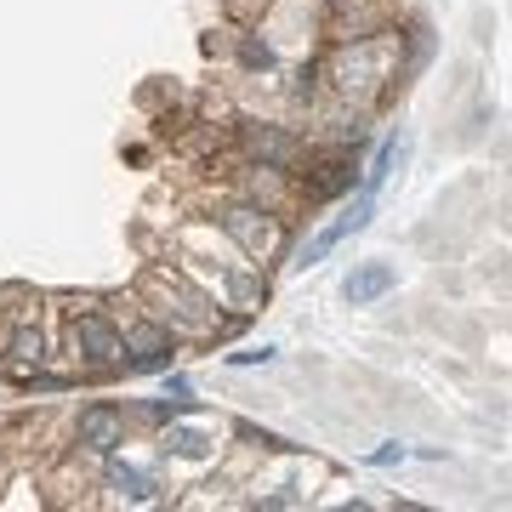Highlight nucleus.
Wrapping results in <instances>:
<instances>
[{"mask_svg":"<svg viewBox=\"0 0 512 512\" xmlns=\"http://www.w3.org/2000/svg\"><path fill=\"white\" fill-rule=\"evenodd\" d=\"M239 148H245V160L285 165V171L302 160V137L285 131V126H274V120H245V126H239Z\"/></svg>","mask_w":512,"mask_h":512,"instance_id":"obj_7","label":"nucleus"},{"mask_svg":"<svg viewBox=\"0 0 512 512\" xmlns=\"http://www.w3.org/2000/svg\"><path fill=\"white\" fill-rule=\"evenodd\" d=\"M239 63L245 69H274V46L262 35H239Z\"/></svg>","mask_w":512,"mask_h":512,"instance_id":"obj_15","label":"nucleus"},{"mask_svg":"<svg viewBox=\"0 0 512 512\" xmlns=\"http://www.w3.org/2000/svg\"><path fill=\"white\" fill-rule=\"evenodd\" d=\"M239 200H251V205H262V211L285 217V211H291V200H296L291 171H285V165L251 160V165H245V177H239Z\"/></svg>","mask_w":512,"mask_h":512,"instance_id":"obj_8","label":"nucleus"},{"mask_svg":"<svg viewBox=\"0 0 512 512\" xmlns=\"http://www.w3.org/2000/svg\"><path fill=\"white\" fill-rule=\"evenodd\" d=\"M404 456H410L404 444H382V450H370V467H399Z\"/></svg>","mask_w":512,"mask_h":512,"instance_id":"obj_17","label":"nucleus"},{"mask_svg":"<svg viewBox=\"0 0 512 512\" xmlns=\"http://www.w3.org/2000/svg\"><path fill=\"white\" fill-rule=\"evenodd\" d=\"M126 427H131V410L126 404H114V399H92V404H80V416H74L69 427V439L74 450H86V456H114L120 444H126Z\"/></svg>","mask_w":512,"mask_h":512,"instance_id":"obj_3","label":"nucleus"},{"mask_svg":"<svg viewBox=\"0 0 512 512\" xmlns=\"http://www.w3.org/2000/svg\"><path fill=\"white\" fill-rule=\"evenodd\" d=\"M165 393L171 399H194V382H188L183 370H165Z\"/></svg>","mask_w":512,"mask_h":512,"instance_id":"obj_18","label":"nucleus"},{"mask_svg":"<svg viewBox=\"0 0 512 512\" xmlns=\"http://www.w3.org/2000/svg\"><path fill=\"white\" fill-rule=\"evenodd\" d=\"M234 433L245 444H251V450H268V456H285V450H296L291 439H279V433H268V427H256V421H234Z\"/></svg>","mask_w":512,"mask_h":512,"instance_id":"obj_14","label":"nucleus"},{"mask_svg":"<svg viewBox=\"0 0 512 512\" xmlns=\"http://www.w3.org/2000/svg\"><path fill=\"white\" fill-rule=\"evenodd\" d=\"M69 348L80 376H114L126 370V336L114 325L103 302H74L69 308Z\"/></svg>","mask_w":512,"mask_h":512,"instance_id":"obj_1","label":"nucleus"},{"mask_svg":"<svg viewBox=\"0 0 512 512\" xmlns=\"http://www.w3.org/2000/svg\"><path fill=\"white\" fill-rule=\"evenodd\" d=\"M274 353H279V348H268V342H251V348L228 353V365H234V370H251V365H274Z\"/></svg>","mask_w":512,"mask_h":512,"instance_id":"obj_16","label":"nucleus"},{"mask_svg":"<svg viewBox=\"0 0 512 512\" xmlns=\"http://www.w3.org/2000/svg\"><path fill=\"white\" fill-rule=\"evenodd\" d=\"M103 484L114 490V501H131V507L160 501V484H154V473L131 467V461H120V450H114V456H103Z\"/></svg>","mask_w":512,"mask_h":512,"instance_id":"obj_10","label":"nucleus"},{"mask_svg":"<svg viewBox=\"0 0 512 512\" xmlns=\"http://www.w3.org/2000/svg\"><path fill=\"white\" fill-rule=\"evenodd\" d=\"M404 148H410V143H404V131L382 137V148H376V160H370V177L359 183L365 194H382V188H387V177H393V171L404 165Z\"/></svg>","mask_w":512,"mask_h":512,"instance_id":"obj_13","label":"nucleus"},{"mask_svg":"<svg viewBox=\"0 0 512 512\" xmlns=\"http://www.w3.org/2000/svg\"><path fill=\"white\" fill-rule=\"evenodd\" d=\"M160 450L177 456V461H211L217 456V439H205V433H194V427H183V421H165Z\"/></svg>","mask_w":512,"mask_h":512,"instance_id":"obj_12","label":"nucleus"},{"mask_svg":"<svg viewBox=\"0 0 512 512\" xmlns=\"http://www.w3.org/2000/svg\"><path fill=\"white\" fill-rule=\"evenodd\" d=\"M120 336H126V370H137V376H148V370H171V359H177V336H171L160 319H148V313L126 319Z\"/></svg>","mask_w":512,"mask_h":512,"instance_id":"obj_5","label":"nucleus"},{"mask_svg":"<svg viewBox=\"0 0 512 512\" xmlns=\"http://www.w3.org/2000/svg\"><path fill=\"white\" fill-rule=\"evenodd\" d=\"M6 365H12L18 382H29L46 365V330L35 319H12V330H6Z\"/></svg>","mask_w":512,"mask_h":512,"instance_id":"obj_9","label":"nucleus"},{"mask_svg":"<svg viewBox=\"0 0 512 512\" xmlns=\"http://www.w3.org/2000/svg\"><path fill=\"white\" fill-rule=\"evenodd\" d=\"M217 228H222V239H228L239 256H251V262H279V256L291 251L285 217H274V211H262V205H251V200H239V194L217 211Z\"/></svg>","mask_w":512,"mask_h":512,"instance_id":"obj_2","label":"nucleus"},{"mask_svg":"<svg viewBox=\"0 0 512 512\" xmlns=\"http://www.w3.org/2000/svg\"><path fill=\"white\" fill-rule=\"evenodd\" d=\"M393 285H399L393 262H359V268L348 274V285H342V296H348L353 308H370V302H382Z\"/></svg>","mask_w":512,"mask_h":512,"instance_id":"obj_11","label":"nucleus"},{"mask_svg":"<svg viewBox=\"0 0 512 512\" xmlns=\"http://www.w3.org/2000/svg\"><path fill=\"white\" fill-rule=\"evenodd\" d=\"M353 188H359V154L336 148V154H325L319 165L302 171L296 194H302L308 205H330V200H342V194H353Z\"/></svg>","mask_w":512,"mask_h":512,"instance_id":"obj_6","label":"nucleus"},{"mask_svg":"<svg viewBox=\"0 0 512 512\" xmlns=\"http://www.w3.org/2000/svg\"><path fill=\"white\" fill-rule=\"evenodd\" d=\"M370 217H376V194H365V188H359V194L348 200V211H342V217H336V222H325V228H319L313 239H302L296 251H285V256H291V268H319V262H325V256L336 251L342 239L365 234V228H370Z\"/></svg>","mask_w":512,"mask_h":512,"instance_id":"obj_4","label":"nucleus"}]
</instances>
